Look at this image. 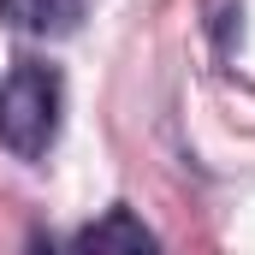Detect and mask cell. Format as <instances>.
I'll use <instances>...</instances> for the list:
<instances>
[{
	"mask_svg": "<svg viewBox=\"0 0 255 255\" xmlns=\"http://www.w3.org/2000/svg\"><path fill=\"white\" fill-rule=\"evenodd\" d=\"M71 250H154V232H148L130 208H113L107 220L71 232Z\"/></svg>",
	"mask_w": 255,
	"mask_h": 255,
	"instance_id": "3957f363",
	"label": "cell"
},
{
	"mask_svg": "<svg viewBox=\"0 0 255 255\" xmlns=\"http://www.w3.org/2000/svg\"><path fill=\"white\" fill-rule=\"evenodd\" d=\"M60 136V71L42 60H18L0 83V142L18 160H42Z\"/></svg>",
	"mask_w": 255,
	"mask_h": 255,
	"instance_id": "6da1fadb",
	"label": "cell"
},
{
	"mask_svg": "<svg viewBox=\"0 0 255 255\" xmlns=\"http://www.w3.org/2000/svg\"><path fill=\"white\" fill-rule=\"evenodd\" d=\"M89 0H0V18L24 36H71L83 24Z\"/></svg>",
	"mask_w": 255,
	"mask_h": 255,
	"instance_id": "7a4b0ae2",
	"label": "cell"
}]
</instances>
